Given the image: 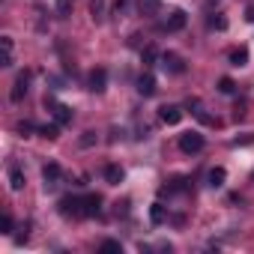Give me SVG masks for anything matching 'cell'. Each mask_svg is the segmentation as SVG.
<instances>
[{
    "label": "cell",
    "mask_w": 254,
    "mask_h": 254,
    "mask_svg": "<svg viewBox=\"0 0 254 254\" xmlns=\"http://www.w3.org/2000/svg\"><path fill=\"white\" fill-rule=\"evenodd\" d=\"M60 215H66V218H84V197H75V194L63 197L60 200Z\"/></svg>",
    "instance_id": "obj_1"
},
{
    "label": "cell",
    "mask_w": 254,
    "mask_h": 254,
    "mask_svg": "<svg viewBox=\"0 0 254 254\" xmlns=\"http://www.w3.org/2000/svg\"><path fill=\"white\" fill-rule=\"evenodd\" d=\"M45 108L51 111V117H54L60 126L72 123V108H69V105H63V102H57V99H48V96H45Z\"/></svg>",
    "instance_id": "obj_2"
},
{
    "label": "cell",
    "mask_w": 254,
    "mask_h": 254,
    "mask_svg": "<svg viewBox=\"0 0 254 254\" xmlns=\"http://www.w3.org/2000/svg\"><path fill=\"white\" fill-rule=\"evenodd\" d=\"M180 150L183 153H200L203 150V135L200 132H186V135H180Z\"/></svg>",
    "instance_id": "obj_3"
},
{
    "label": "cell",
    "mask_w": 254,
    "mask_h": 254,
    "mask_svg": "<svg viewBox=\"0 0 254 254\" xmlns=\"http://www.w3.org/2000/svg\"><path fill=\"white\" fill-rule=\"evenodd\" d=\"M159 117H162L165 126H180L183 123V108L180 105H162L159 108Z\"/></svg>",
    "instance_id": "obj_4"
},
{
    "label": "cell",
    "mask_w": 254,
    "mask_h": 254,
    "mask_svg": "<svg viewBox=\"0 0 254 254\" xmlns=\"http://www.w3.org/2000/svg\"><path fill=\"white\" fill-rule=\"evenodd\" d=\"M27 87H30V72H18V78H15V84H12L9 99H12V102H21V99L27 96Z\"/></svg>",
    "instance_id": "obj_5"
},
{
    "label": "cell",
    "mask_w": 254,
    "mask_h": 254,
    "mask_svg": "<svg viewBox=\"0 0 254 254\" xmlns=\"http://www.w3.org/2000/svg\"><path fill=\"white\" fill-rule=\"evenodd\" d=\"M159 60H162V69H165V72H171V75H183V72H186V63H183L177 54H171V51H168V54H162Z\"/></svg>",
    "instance_id": "obj_6"
},
{
    "label": "cell",
    "mask_w": 254,
    "mask_h": 254,
    "mask_svg": "<svg viewBox=\"0 0 254 254\" xmlns=\"http://www.w3.org/2000/svg\"><path fill=\"white\" fill-rule=\"evenodd\" d=\"M60 177H63V171H60V165H57V162H48V165L42 168V180H45V189H57Z\"/></svg>",
    "instance_id": "obj_7"
},
{
    "label": "cell",
    "mask_w": 254,
    "mask_h": 254,
    "mask_svg": "<svg viewBox=\"0 0 254 254\" xmlns=\"http://www.w3.org/2000/svg\"><path fill=\"white\" fill-rule=\"evenodd\" d=\"M102 212V197L99 194H84V218H93Z\"/></svg>",
    "instance_id": "obj_8"
},
{
    "label": "cell",
    "mask_w": 254,
    "mask_h": 254,
    "mask_svg": "<svg viewBox=\"0 0 254 254\" xmlns=\"http://www.w3.org/2000/svg\"><path fill=\"white\" fill-rule=\"evenodd\" d=\"M138 12H141L144 18L159 15V12H162V0H138Z\"/></svg>",
    "instance_id": "obj_9"
},
{
    "label": "cell",
    "mask_w": 254,
    "mask_h": 254,
    "mask_svg": "<svg viewBox=\"0 0 254 254\" xmlns=\"http://www.w3.org/2000/svg\"><path fill=\"white\" fill-rule=\"evenodd\" d=\"M186 21H189V15H186L183 9H174V12H171V18H168V24H165V30L177 33V30H183V27H186Z\"/></svg>",
    "instance_id": "obj_10"
},
{
    "label": "cell",
    "mask_w": 254,
    "mask_h": 254,
    "mask_svg": "<svg viewBox=\"0 0 254 254\" xmlns=\"http://www.w3.org/2000/svg\"><path fill=\"white\" fill-rule=\"evenodd\" d=\"M105 84H108V72L105 69H93L90 72V90L93 93H105Z\"/></svg>",
    "instance_id": "obj_11"
},
{
    "label": "cell",
    "mask_w": 254,
    "mask_h": 254,
    "mask_svg": "<svg viewBox=\"0 0 254 254\" xmlns=\"http://www.w3.org/2000/svg\"><path fill=\"white\" fill-rule=\"evenodd\" d=\"M123 177H126V174H123L120 165H105V183H108V186H120Z\"/></svg>",
    "instance_id": "obj_12"
},
{
    "label": "cell",
    "mask_w": 254,
    "mask_h": 254,
    "mask_svg": "<svg viewBox=\"0 0 254 254\" xmlns=\"http://www.w3.org/2000/svg\"><path fill=\"white\" fill-rule=\"evenodd\" d=\"M224 180H227V171H224V168H212V171L206 174V186H209V189H221Z\"/></svg>",
    "instance_id": "obj_13"
},
{
    "label": "cell",
    "mask_w": 254,
    "mask_h": 254,
    "mask_svg": "<svg viewBox=\"0 0 254 254\" xmlns=\"http://www.w3.org/2000/svg\"><path fill=\"white\" fill-rule=\"evenodd\" d=\"M138 93H141V96H153V93H156V78H153L150 72L138 78Z\"/></svg>",
    "instance_id": "obj_14"
},
{
    "label": "cell",
    "mask_w": 254,
    "mask_h": 254,
    "mask_svg": "<svg viewBox=\"0 0 254 254\" xmlns=\"http://www.w3.org/2000/svg\"><path fill=\"white\" fill-rule=\"evenodd\" d=\"M227 60H230V66H245V63H248V48H245V45L233 48V51L227 54Z\"/></svg>",
    "instance_id": "obj_15"
},
{
    "label": "cell",
    "mask_w": 254,
    "mask_h": 254,
    "mask_svg": "<svg viewBox=\"0 0 254 254\" xmlns=\"http://www.w3.org/2000/svg\"><path fill=\"white\" fill-rule=\"evenodd\" d=\"M24 171L21 168H9V186H12V191H21L24 189Z\"/></svg>",
    "instance_id": "obj_16"
},
{
    "label": "cell",
    "mask_w": 254,
    "mask_h": 254,
    "mask_svg": "<svg viewBox=\"0 0 254 254\" xmlns=\"http://www.w3.org/2000/svg\"><path fill=\"white\" fill-rule=\"evenodd\" d=\"M150 221H153V224H165V221H168L165 203H153V206H150Z\"/></svg>",
    "instance_id": "obj_17"
},
{
    "label": "cell",
    "mask_w": 254,
    "mask_h": 254,
    "mask_svg": "<svg viewBox=\"0 0 254 254\" xmlns=\"http://www.w3.org/2000/svg\"><path fill=\"white\" fill-rule=\"evenodd\" d=\"M90 18H93L96 24L105 21V0H90Z\"/></svg>",
    "instance_id": "obj_18"
},
{
    "label": "cell",
    "mask_w": 254,
    "mask_h": 254,
    "mask_svg": "<svg viewBox=\"0 0 254 254\" xmlns=\"http://www.w3.org/2000/svg\"><path fill=\"white\" fill-rule=\"evenodd\" d=\"M39 135L48 138V141H57V138H60V123L54 120V123H48V126H39Z\"/></svg>",
    "instance_id": "obj_19"
},
{
    "label": "cell",
    "mask_w": 254,
    "mask_h": 254,
    "mask_svg": "<svg viewBox=\"0 0 254 254\" xmlns=\"http://www.w3.org/2000/svg\"><path fill=\"white\" fill-rule=\"evenodd\" d=\"M156 60H159V51H156L153 45H144V51H141V63H144V66H156Z\"/></svg>",
    "instance_id": "obj_20"
},
{
    "label": "cell",
    "mask_w": 254,
    "mask_h": 254,
    "mask_svg": "<svg viewBox=\"0 0 254 254\" xmlns=\"http://www.w3.org/2000/svg\"><path fill=\"white\" fill-rule=\"evenodd\" d=\"M99 254H123V245H120L117 239H105V242L99 245Z\"/></svg>",
    "instance_id": "obj_21"
},
{
    "label": "cell",
    "mask_w": 254,
    "mask_h": 254,
    "mask_svg": "<svg viewBox=\"0 0 254 254\" xmlns=\"http://www.w3.org/2000/svg\"><path fill=\"white\" fill-rule=\"evenodd\" d=\"M30 132H39V129H36L30 120H21V123H18V135H21V138H30Z\"/></svg>",
    "instance_id": "obj_22"
},
{
    "label": "cell",
    "mask_w": 254,
    "mask_h": 254,
    "mask_svg": "<svg viewBox=\"0 0 254 254\" xmlns=\"http://www.w3.org/2000/svg\"><path fill=\"white\" fill-rule=\"evenodd\" d=\"M209 27H212V30H227V18H224L221 12H215V15L209 18Z\"/></svg>",
    "instance_id": "obj_23"
},
{
    "label": "cell",
    "mask_w": 254,
    "mask_h": 254,
    "mask_svg": "<svg viewBox=\"0 0 254 254\" xmlns=\"http://www.w3.org/2000/svg\"><path fill=\"white\" fill-rule=\"evenodd\" d=\"M245 108H248V102L239 99V102L233 105V120H245Z\"/></svg>",
    "instance_id": "obj_24"
},
{
    "label": "cell",
    "mask_w": 254,
    "mask_h": 254,
    "mask_svg": "<svg viewBox=\"0 0 254 254\" xmlns=\"http://www.w3.org/2000/svg\"><path fill=\"white\" fill-rule=\"evenodd\" d=\"M218 90H221V93H227V96H230V93H233V90H236V84H233V78H221V81H218Z\"/></svg>",
    "instance_id": "obj_25"
},
{
    "label": "cell",
    "mask_w": 254,
    "mask_h": 254,
    "mask_svg": "<svg viewBox=\"0 0 254 254\" xmlns=\"http://www.w3.org/2000/svg\"><path fill=\"white\" fill-rule=\"evenodd\" d=\"M69 9H72V0H57V12H60V18H66Z\"/></svg>",
    "instance_id": "obj_26"
},
{
    "label": "cell",
    "mask_w": 254,
    "mask_h": 254,
    "mask_svg": "<svg viewBox=\"0 0 254 254\" xmlns=\"http://www.w3.org/2000/svg\"><path fill=\"white\" fill-rule=\"evenodd\" d=\"M0 227H3V233H12V227H15V221H12V215L6 212L3 218H0Z\"/></svg>",
    "instance_id": "obj_27"
},
{
    "label": "cell",
    "mask_w": 254,
    "mask_h": 254,
    "mask_svg": "<svg viewBox=\"0 0 254 254\" xmlns=\"http://www.w3.org/2000/svg\"><path fill=\"white\" fill-rule=\"evenodd\" d=\"M96 144V132H84L81 135V147H93Z\"/></svg>",
    "instance_id": "obj_28"
},
{
    "label": "cell",
    "mask_w": 254,
    "mask_h": 254,
    "mask_svg": "<svg viewBox=\"0 0 254 254\" xmlns=\"http://www.w3.org/2000/svg\"><path fill=\"white\" fill-rule=\"evenodd\" d=\"M126 6H129V0H114V12H117V15H123Z\"/></svg>",
    "instance_id": "obj_29"
},
{
    "label": "cell",
    "mask_w": 254,
    "mask_h": 254,
    "mask_svg": "<svg viewBox=\"0 0 254 254\" xmlns=\"http://www.w3.org/2000/svg\"><path fill=\"white\" fill-rule=\"evenodd\" d=\"M0 45H3V51H12V36H0Z\"/></svg>",
    "instance_id": "obj_30"
},
{
    "label": "cell",
    "mask_w": 254,
    "mask_h": 254,
    "mask_svg": "<svg viewBox=\"0 0 254 254\" xmlns=\"http://www.w3.org/2000/svg\"><path fill=\"white\" fill-rule=\"evenodd\" d=\"M233 144H254V132H251V135H248V138H236V141H233Z\"/></svg>",
    "instance_id": "obj_31"
},
{
    "label": "cell",
    "mask_w": 254,
    "mask_h": 254,
    "mask_svg": "<svg viewBox=\"0 0 254 254\" xmlns=\"http://www.w3.org/2000/svg\"><path fill=\"white\" fill-rule=\"evenodd\" d=\"M245 21H251V24H254V6H248V9H245Z\"/></svg>",
    "instance_id": "obj_32"
}]
</instances>
